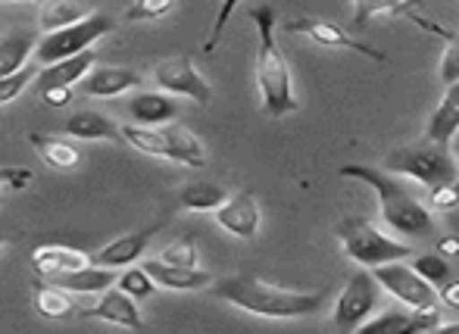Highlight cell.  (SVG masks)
I'll return each mask as SVG.
<instances>
[{
  "mask_svg": "<svg viewBox=\"0 0 459 334\" xmlns=\"http://www.w3.org/2000/svg\"><path fill=\"white\" fill-rule=\"evenodd\" d=\"M212 294L238 310L260 319H303L325 310L328 291H288L254 275H229L212 281Z\"/></svg>",
  "mask_w": 459,
  "mask_h": 334,
  "instance_id": "obj_1",
  "label": "cell"
},
{
  "mask_svg": "<svg viewBox=\"0 0 459 334\" xmlns=\"http://www.w3.org/2000/svg\"><path fill=\"white\" fill-rule=\"evenodd\" d=\"M341 176L357 178V182L368 184L378 197L381 219L387 228L400 237H429L435 231V216L431 210L412 194L403 184V176L381 169V166H366V163H347L341 166Z\"/></svg>",
  "mask_w": 459,
  "mask_h": 334,
  "instance_id": "obj_2",
  "label": "cell"
},
{
  "mask_svg": "<svg viewBox=\"0 0 459 334\" xmlns=\"http://www.w3.org/2000/svg\"><path fill=\"white\" fill-rule=\"evenodd\" d=\"M250 22L256 25V85H260L263 110L273 119H281V116L297 110V94L288 60L275 41V10L273 6H254Z\"/></svg>",
  "mask_w": 459,
  "mask_h": 334,
  "instance_id": "obj_3",
  "label": "cell"
},
{
  "mask_svg": "<svg viewBox=\"0 0 459 334\" xmlns=\"http://www.w3.org/2000/svg\"><path fill=\"white\" fill-rule=\"evenodd\" d=\"M381 169L394 172V176H403V178H416V182L425 184L429 191L459 178L454 147L437 144V141H431V138H422V141H416V144H406V147H397V150L385 153Z\"/></svg>",
  "mask_w": 459,
  "mask_h": 334,
  "instance_id": "obj_4",
  "label": "cell"
},
{
  "mask_svg": "<svg viewBox=\"0 0 459 334\" xmlns=\"http://www.w3.org/2000/svg\"><path fill=\"white\" fill-rule=\"evenodd\" d=\"M338 237H341L344 253L366 269L385 266V262H394V260H410L412 256L410 244L397 241V237H391V235H381L372 222L363 219V216H347V219H341Z\"/></svg>",
  "mask_w": 459,
  "mask_h": 334,
  "instance_id": "obj_5",
  "label": "cell"
},
{
  "mask_svg": "<svg viewBox=\"0 0 459 334\" xmlns=\"http://www.w3.org/2000/svg\"><path fill=\"white\" fill-rule=\"evenodd\" d=\"M113 29H116L113 16H107V13H94V16L66 25V29L44 31V38L38 41L35 60H41L44 66H48V63L66 60V56H75V54H85L91 44H97Z\"/></svg>",
  "mask_w": 459,
  "mask_h": 334,
  "instance_id": "obj_6",
  "label": "cell"
},
{
  "mask_svg": "<svg viewBox=\"0 0 459 334\" xmlns=\"http://www.w3.org/2000/svg\"><path fill=\"white\" fill-rule=\"evenodd\" d=\"M381 281L375 278L372 269H359L347 278L344 291L338 294L334 300V313H332V325L334 331L341 334H351V331H359L363 325L372 319L375 306H378V297H381Z\"/></svg>",
  "mask_w": 459,
  "mask_h": 334,
  "instance_id": "obj_7",
  "label": "cell"
},
{
  "mask_svg": "<svg viewBox=\"0 0 459 334\" xmlns=\"http://www.w3.org/2000/svg\"><path fill=\"white\" fill-rule=\"evenodd\" d=\"M375 278L381 281L391 297H397L403 306H412V310H422V306H435L437 300V287L431 285L429 278L416 272V266H406V262L394 260V262H385V266H375L372 269Z\"/></svg>",
  "mask_w": 459,
  "mask_h": 334,
  "instance_id": "obj_8",
  "label": "cell"
},
{
  "mask_svg": "<svg viewBox=\"0 0 459 334\" xmlns=\"http://www.w3.org/2000/svg\"><path fill=\"white\" fill-rule=\"evenodd\" d=\"M281 29L288 31V35H307L309 41L322 44V47H334V50H353V54L366 56V60L372 63H385L387 56L381 54V50L368 47V44L357 41L353 35H347L341 25L328 22V19L322 16H294V19H284Z\"/></svg>",
  "mask_w": 459,
  "mask_h": 334,
  "instance_id": "obj_9",
  "label": "cell"
},
{
  "mask_svg": "<svg viewBox=\"0 0 459 334\" xmlns=\"http://www.w3.org/2000/svg\"><path fill=\"white\" fill-rule=\"evenodd\" d=\"M153 81L160 91L176 94V98H187L194 104H210L212 88L204 75L194 69V63L187 56H172V60H160L153 66Z\"/></svg>",
  "mask_w": 459,
  "mask_h": 334,
  "instance_id": "obj_10",
  "label": "cell"
},
{
  "mask_svg": "<svg viewBox=\"0 0 459 334\" xmlns=\"http://www.w3.org/2000/svg\"><path fill=\"white\" fill-rule=\"evenodd\" d=\"M85 319H97V322H109V325H119V329H132L141 331L144 329V319H141V310L134 304L132 294H126L119 285L107 287L100 294V300L91 306V310L82 313Z\"/></svg>",
  "mask_w": 459,
  "mask_h": 334,
  "instance_id": "obj_11",
  "label": "cell"
},
{
  "mask_svg": "<svg viewBox=\"0 0 459 334\" xmlns=\"http://www.w3.org/2000/svg\"><path fill=\"white\" fill-rule=\"evenodd\" d=\"M260 203L250 191H241V194H231L222 207L216 210V222L219 228H225L229 235L241 237V241H254L256 231H260Z\"/></svg>",
  "mask_w": 459,
  "mask_h": 334,
  "instance_id": "obj_12",
  "label": "cell"
},
{
  "mask_svg": "<svg viewBox=\"0 0 459 334\" xmlns=\"http://www.w3.org/2000/svg\"><path fill=\"white\" fill-rule=\"evenodd\" d=\"M163 228L160 222H153V225H147L144 231H132V235H122V237H116V241H109V244H103L100 250L91 256V262L94 266H107V269H126V266H134V262L144 256V250H147V244L153 241V235Z\"/></svg>",
  "mask_w": 459,
  "mask_h": 334,
  "instance_id": "obj_13",
  "label": "cell"
},
{
  "mask_svg": "<svg viewBox=\"0 0 459 334\" xmlns=\"http://www.w3.org/2000/svg\"><path fill=\"white\" fill-rule=\"evenodd\" d=\"M144 269L153 275L160 287L166 291H204V287H212V275L200 266H176V262L166 260H144Z\"/></svg>",
  "mask_w": 459,
  "mask_h": 334,
  "instance_id": "obj_14",
  "label": "cell"
},
{
  "mask_svg": "<svg viewBox=\"0 0 459 334\" xmlns=\"http://www.w3.org/2000/svg\"><path fill=\"white\" fill-rule=\"evenodd\" d=\"M144 85L141 73L128 66H94L91 73L82 79V94L88 98H119V94L132 91V88Z\"/></svg>",
  "mask_w": 459,
  "mask_h": 334,
  "instance_id": "obj_15",
  "label": "cell"
},
{
  "mask_svg": "<svg viewBox=\"0 0 459 334\" xmlns=\"http://www.w3.org/2000/svg\"><path fill=\"white\" fill-rule=\"evenodd\" d=\"M88 262H91V256L75 247H66V244H41V247L31 250V269L41 278H60V275L75 272Z\"/></svg>",
  "mask_w": 459,
  "mask_h": 334,
  "instance_id": "obj_16",
  "label": "cell"
},
{
  "mask_svg": "<svg viewBox=\"0 0 459 334\" xmlns=\"http://www.w3.org/2000/svg\"><path fill=\"white\" fill-rule=\"evenodd\" d=\"M126 110H128V116H132V122H138V125L160 128V125H166V122H176L178 104H176V94L138 91L132 100H128Z\"/></svg>",
  "mask_w": 459,
  "mask_h": 334,
  "instance_id": "obj_17",
  "label": "cell"
},
{
  "mask_svg": "<svg viewBox=\"0 0 459 334\" xmlns=\"http://www.w3.org/2000/svg\"><path fill=\"white\" fill-rule=\"evenodd\" d=\"M166 138V147H169V157L172 163H182V166H191V169H204L206 166V147L200 144V138L191 132L182 122H166L160 125Z\"/></svg>",
  "mask_w": 459,
  "mask_h": 334,
  "instance_id": "obj_18",
  "label": "cell"
},
{
  "mask_svg": "<svg viewBox=\"0 0 459 334\" xmlns=\"http://www.w3.org/2000/svg\"><path fill=\"white\" fill-rule=\"evenodd\" d=\"M63 132L69 138H79V141H122V125L113 122L109 116L94 113V110H79L66 119Z\"/></svg>",
  "mask_w": 459,
  "mask_h": 334,
  "instance_id": "obj_19",
  "label": "cell"
},
{
  "mask_svg": "<svg viewBox=\"0 0 459 334\" xmlns=\"http://www.w3.org/2000/svg\"><path fill=\"white\" fill-rule=\"evenodd\" d=\"M94 69V54L85 50V54H75V56H66V60H56V63H48V66L38 73V91L41 88H50V85H82L88 73Z\"/></svg>",
  "mask_w": 459,
  "mask_h": 334,
  "instance_id": "obj_20",
  "label": "cell"
},
{
  "mask_svg": "<svg viewBox=\"0 0 459 334\" xmlns=\"http://www.w3.org/2000/svg\"><path fill=\"white\" fill-rule=\"evenodd\" d=\"M459 134V81L447 85V94L441 98L437 110L431 113L429 125H425V138L437 141V144H454Z\"/></svg>",
  "mask_w": 459,
  "mask_h": 334,
  "instance_id": "obj_21",
  "label": "cell"
},
{
  "mask_svg": "<svg viewBox=\"0 0 459 334\" xmlns=\"http://www.w3.org/2000/svg\"><path fill=\"white\" fill-rule=\"evenodd\" d=\"M88 16H94V0H44L41 13H38V25L44 31H56Z\"/></svg>",
  "mask_w": 459,
  "mask_h": 334,
  "instance_id": "obj_22",
  "label": "cell"
},
{
  "mask_svg": "<svg viewBox=\"0 0 459 334\" xmlns=\"http://www.w3.org/2000/svg\"><path fill=\"white\" fill-rule=\"evenodd\" d=\"M54 281L73 294H103L107 287H113L116 281H119V269H107V266L88 262V266L60 275V278H54Z\"/></svg>",
  "mask_w": 459,
  "mask_h": 334,
  "instance_id": "obj_23",
  "label": "cell"
},
{
  "mask_svg": "<svg viewBox=\"0 0 459 334\" xmlns=\"http://www.w3.org/2000/svg\"><path fill=\"white\" fill-rule=\"evenodd\" d=\"M29 144L35 147V153L50 166V169L69 172L82 163V150L66 138H48V134H29Z\"/></svg>",
  "mask_w": 459,
  "mask_h": 334,
  "instance_id": "obj_24",
  "label": "cell"
},
{
  "mask_svg": "<svg viewBox=\"0 0 459 334\" xmlns=\"http://www.w3.org/2000/svg\"><path fill=\"white\" fill-rule=\"evenodd\" d=\"M38 41L41 38L31 35V31H13V35L0 38V79L29 66V60L38 50Z\"/></svg>",
  "mask_w": 459,
  "mask_h": 334,
  "instance_id": "obj_25",
  "label": "cell"
},
{
  "mask_svg": "<svg viewBox=\"0 0 459 334\" xmlns=\"http://www.w3.org/2000/svg\"><path fill=\"white\" fill-rule=\"evenodd\" d=\"M75 310L73 291H66L63 285H38L35 287V313L41 319H50V322H63L69 319Z\"/></svg>",
  "mask_w": 459,
  "mask_h": 334,
  "instance_id": "obj_26",
  "label": "cell"
},
{
  "mask_svg": "<svg viewBox=\"0 0 459 334\" xmlns=\"http://www.w3.org/2000/svg\"><path fill=\"white\" fill-rule=\"evenodd\" d=\"M229 191L222 184H212V182H194L185 184L182 194H178V203L191 213H216L225 201H229Z\"/></svg>",
  "mask_w": 459,
  "mask_h": 334,
  "instance_id": "obj_27",
  "label": "cell"
},
{
  "mask_svg": "<svg viewBox=\"0 0 459 334\" xmlns=\"http://www.w3.org/2000/svg\"><path fill=\"white\" fill-rule=\"evenodd\" d=\"M419 0H353V29H366L375 16H397V13H412Z\"/></svg>",
  "mask_w": 459,
  "mask_h": 334,
  "instance_id": "obj_28",
  "label": "cell"
},
{
  "mask_svg": "<svg viewBox=\"0 0 459 334\" xmlns=\"http://www.w3.org/2000/svg\"><path fill=\"white\" fill-rule=\"evenodd\" d=\"M122 141L126 144H132L134 150L147 153V157H169V147H166V138L160 128H151V125H138V122H132V125H122Z\"/></svg>",
  "mask_w": 459,
  "mask_h": 334,
  "instance_id": "obj_29",
  "label": "cell"
},
{
  "mask_svg": "<svg viewBox=\"0 0 459 334\" xmlns=\"http://www.w3.org/2000/svg\"><path fill=\"white\" fill-rule=\"evenodd\" d=\"M412 319H416V310L412 306H391L381 316L368 319L359 331H381V334H412Z\"/></svg>",
  "mask_w": 459,
  "mask_h": 334,
  "instance_id": "obj_30",
  "label": "cell"
},
{
  "mask_svg": "<svg viewBox=\"0 0 459 334\" xmlns=\"http://www.w3.org/2000/svg\"><path fill=\"white\" fill-rule=\"evenodd\" d=\"M116 285L122 287L126 294H132L134 300H147L157 294V281H153V275L147 272L144 266H126V272L119 275V281Z\"/></svg>",
  "mask_w": 459,
  "mask_h": 334,
  "instance_id": "obj_31",
  "label": "cell"
},
{
  "mask_svg": "<svg viewBox=\"0 0 459 334\" xmlns=\"http://www.w3.org/2000/svg\"><path fill=\"white\" fill-rule=\"evenodd\" d=\"M412 266H416V272L422 275V278H429L435 287L447 285L450 281V260L444 253H419L416 260H412Z\"/></svg>",
  "mask_w": 459,
  "mask_h": 334,
  "instance_id": "obj_32",
  "label": "cell"
},
{
  "mask_svg": "<svg viewBox=\"0 0 459 334\" xmlns=\"http://www.w3.org/2000/svg\"><path fill=\"white\" fill-rule=\"evenodd\" d=\"M172 6H176V0H132L126 19L128 22H153V19L169 16Z\"/></svg>",
  "mask_w": 459,
  "mask_h": 334,
  "instance_id": "obj_33",
  "label": "cell"
},
{
  "mask_svg": "<svg viewBox=\"0 0 459 334\" xmlns=\"http://www.w3.org/2000/svg\"><path fill=\"white\" fill-rule=\"evenodd\" d=\"M160 260L176 262V266H197V260H200L197 244H194L191 237H178V241L166 244V247L160 250Z\"/></svg>",
  "mask_w": 459,
  "mask_h": 334,
  "instance_id": "obj_34",
  "label": "cell"
},
{
  "mask_svg": "<svg viewBox=\"0 0 459 334\" xmlns=\"http://www.w3.org/2000/svg\"><path fill=\"white\" fill-rule=\"evenodd\" d=\"M35 79H38V73L31 66L19 69V73H13V75H4V79H0V107L10 104V100H16Z\"/></svg>",
  "mask_w": 459,
  "mask_h": 334,
  "instance_id": "obj_35",
  "label": "cell"
},
{
  "mask_svg": "<svg viewBox=\"0 0 459 334\" xmlns=\"http://www.w3.org/2000/svg\"><path fill=\"white\" fill-rule=\"evenodd\" d=\"M238 4H241V0H222V4H219V13H216V19H212L210 38H206V44H204L206 54H212V50H216V44L222 41V31H225V25L231 22V13L238 10Z\"/></svg>",
  "mask_w": 459,
  "mask_h": 334,
  "instance_id": "obj_36",
  "label": "cell"
},
{
  "mask_svg": "<svg viewBox=\"0 0 459 334\" xmlns=\"http://www.w3.org/2000/svg\"><path fill=\"white\" fill-rule=\"evenodd\" d=\"M35 182V172L29 166H0V188L4 191H25Z\"/></svg>",
  "mask_w": 459,
  "mask_h": 334,
  "instance_id": "obj_37",
  "label": "cell"
},
{
  "mask_svg": "<svg viewBox=\"0 0 459 334\" xmlns=\"http://www.w3.org/2000/svg\"><path fill=\"white\" fill-rule=\"evenodd\" d=\"M444 85H454L459 81V35H450L447 38V50L441 56V69H437Z\"/></svg>",
  "mask_w": 459,
  "mask_h": 334,
  "instance_id": "obj_38",
  "label": "cell"
},
{
  "mask_svg": "<svg viewBox=\"0 0 459 334\" xmlns=\"http://www.w3.org/2000/svg\"><path fill=\"white\" fill-rule=\"evenodd\" d=\"M459 207V188L456 182L441 184V188H431V210H444V213H454Z\"/></svg>",
  "mask_w": 459,
  "mask_h": 334,
  "instance_id": "obj_39",
  "label": "cell"
},
{
  "mask_svg": "<svg viewBox=\"0 0 459 334\" xmlns=\"http://www.w3.org/2000/svg\"><path fill=\"white\" fill-rule=\"evenodd\" d=\"M41 100L48 107H54V110H60V107H69V100H73V88H69V85L41 88Z\"/></svg>",
  "mask_w": 459,
  "mask_h": 334,
  "instance_id": "obj_40",
  "label": "cell"
},
{
  "mask_svg": "<svg viewBox=\"0 0 459 334\" xmlns=\"http://www.w3.org/2000/svg\"><path fill=\"white\" fill-rule=\"evenodd\" d=\"M437 297H441L444 306H450V310H459V278H450L447 285L437 287Z\"/></svg>",
  "mask_w": 459,
  "mask_h": 334,
  "instance_id": "obj_41",
  "label": "cell"
},
{
  "mask_svg": "<svg viewBox=\"0 0 459 334\" xmlns=\"http://www.w3.org/2000/svg\"><path fill=\"white\" fill-rule=\"evenodd\" d=\"M437 253H444L447 260H456L459 256V231L454 228V235L437 237Z\"/></svg>",
  "mask_w": 459,
  "mask_h": 334,
  "instance_id": "obj_42",
  "label": "cell"
},
{
  "mask_svg": "<svg viewBox=\"0 0 459 334\" xmlns=\"http://www.w3.org/2000/svg\"><path fill=\"white\" fill-rule=\"evenodd\" d=\"M450 219H454V228L459 231V207L454 210V213H450Z\"/></svg>",
  "mask_w": 459,
  "mask_h": 334,
  "instance_id": "obj_43",
  "label": "cell"
},
{
  "mask_svg": "<svg viewBox=\"0 0 459 334\" xmlns=\"http://www.w3.org/2000/svg\"><path fill=\"white\" fill-rule=\"evenodd\" d=\"M450 147H454V153H456V157H459V134H456V138H454V144H450ZM456 188H459V178H456Z\"/></svg>",
  "mask_w": 459,
  "mask_h": 334,
  "instance_id": "obj_44",
  "label": "cell"
},
{
  "mask_svg": "<svg viewBox=\"0 0 459 334\" xmlns=\"http://www.w3.org/2000/svg\"><path fill=\"white\" fill-rule=\"evenodd\" d=\"M447 331H459V322H454V325H444Z\"/></svg>",
  "mask_w": 459,
  "mask_h": 334,
  "instance_id": "obj_45",
  "label": "cell"
},
{
  "mask_svg": "<svg viewBox=\"0 0 459 334\" xmlns=\"http://www.w3.org/2000/svg\"><path fill=\"white\" fill-rule=\"evenodd\" d=\"M4 241H6V237H4V231H0V247H4Z\"/></svg>",
  "mask_w": 459,
  "mask_h": 334,
  "instance_id": "obj_46",
  "label": "cell"
},
{
  "mask_svg": "<svg viewBox=\"0 0 459 334\" xmlns=\"http://www.w3.org/2000/svg\"><path fill=\"white\" fill-rule=\"evenodd\" d=\"M31 4H44V0H31Z\"/></svg>",
  "mask_w": 459,
  "mask_h": 334,
  "instance_id": "obj_47",
  "label": "cell"
},
{
  "mask_svg": "<svg viewBox=\"0 0 459 334\" xmlns=\"http://www.w3.org/2000/svg\"><path fill=\"white\" fill-rule=\"evenodd\" d=\"M0 194H4V188H0Z\"/></svg>",
  "mask_w": 459,
  "mask_h": 334,
  "instance_id": "obj_48",
  "label": "cell"
}]
</instances>
